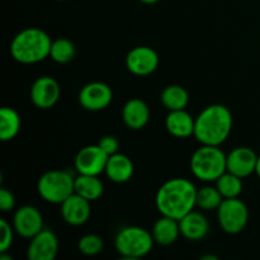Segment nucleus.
<instances>
[{
	"label": "nucleus",
	"instance_id": "nucleus-22",
	"mask_svg": "<svg viewBox=\"0 0 260 260\" xmlns=\"http://www.w3.org/2000/svg\"><path fill=\"white\" fill-rule=\"evenodd\" d=\"M20 129V117L17 111L4 107L0 111V139L2 141H10Z\"/></svg>",
	"mask_w": 260,
	"mask_h": 260
},
{
	"label": "nucleus",
	"instance_id": "nucleus-32",
	"mask_svg": "<svg viewBox=\"0 0 260 260\" xmlns=\"http://www.w3.org/2000/svg\"><path fill=\"white\" fill-rule=\"evenodd\" d=\"M201 259L202 260H218L217 256H215V255H203Z\"/></svg>",
	"mask_w": 260,
	"mask_h": 260
},
{
	"label": "nucleus",
	"instance_id": "nucleus-24",
	"mask_svg": "<svg viewBox=\"0 0 260 260\" xmlns=\"http://www.w3.org/2000/svg\"><path fill=\"white\" fill-rule=\"evenodd\" d=\"M225 198L217 189V187L205 185L197 189V198H196V207L203 211L217 210Z\"/></svg>",
	"mask_w": 260,
	"mask_h": 260
},
{
	"label": "nucleus",
	"instance_id": "nucleus-1",
	"mask_svg": "<svg viewBox=\"0 0 260 260\" xmlns=\"http://www.w3.org/2000/svg\"><path fill=\"white\" fill-rule=\"evenodd\" d=\"M197 188L190 180L174 178L165 182L157 189L155 205L161 216L179 221L196 207Z\"/></svg>",
	"mask_w": 260,
	"mask_h": 260
},
{
	"label": "nucleus",
	"instance_id": "nucleus-21",
	"mask_svg": "<svg viewBox=\"0 0 260 260\" xmlns=\"http://www.w3.org/2000/svg\"><path fill=\"white\" fill-rule=\"evenodd\" d=\"M74 187H75V193L86 198L90 202L101 198L104 192V185L98 178V175L79 174L75 178V185Z\"/></svg>",
	"mask_w": 260,
	"mask_h": 260
},
{
	"label": "nucleus",
	"instance_id": "nucleus-27",
	"mask_svg": "<svg viewBox=\"0 0 260 260\" xmlns=\"http://www.w3.org/2000/svg\"><path fill=\"white\" fill-rule=\"evenodd\" d=\"M104 248L103 239L95 234H89V235H84L83 238L79 239L78 241V249L81 254L88 256L98 255L102 253Z\"/></svg>",
	"mask_w": 260,
	"mask_h": 260
},
{
	"label": "nucleus",
	"instance_id": "nucleus-23",
	"mask_svg": "<svg viewBox=\"0 0 260 260\" xmlns=\"http://www.w3.org/2000/svg\"><path fill=\"white\" fill-rule=\"evenodd\" d=\"M161 103L168 111H179L184 109L189 102V95L188 91L180 85H169L162 90Z\"/></svg>",
	"mask_w": 260,
	"mask_h": 260
},
{
	"label": "nucleus",
	"instance_id": "nucleus-31",
	"mask_svg": "<svg viewBox=\"0 0 260 260\" xmlns=\"http://www.w3.org/2000/svg\"><path fill=\"white\" fill-rule=\"evenodd\" d=\"M256 175L260 178V155L258 156V161H256V168H255Z\"/></svg>",
	"mask_w": 260,
	"mask_h": 260
},
{
	"label": "nucleus",
	"instance_id": "nucleus-34",
	"mask_svg": "<svg viewBox=\"0 0 260 260\" xmlns=\"http://www.w3.org/2000/svg\"><path fill=\"white\" fill-rule=\"evenodd\" d=\"M140 2L145 3V4H155V3H157L159 0H140Z\"/></svg>",
	"mask_w": 260,
	"mask_h": 260
},
{
	"label": "nucleus",
	"instance_id": "nucleus-4",
	"mask_svg": "<svg viewBox=\"0 0 260 260\" xmlns=\"http://www.w3.org/2000/svg\"><path fill=\"white\" fill-rule=\"evenodd\" d=\"M190 172L202 182H216L228 172V155L220 146L202 145L190 157Z\"/></svg>",
	"mask_w": 260,
	"mask_h": 260
},
{
	"label": "nucleus",
	"instance_id": "nucleus-13",
	"mask_svg": "<svg viewBox=\"0 0 260 260\" xmlns=\"http://www.w3.org/2000/svg\"><path fill=\"white\" fill-rule=\"evenodd\" d=\"M58 253V240L50 229L33 236L27 248V258L29 260H53Z\"/></svg>",
	"mask_w": 260,
	"mask_h": 260
},
{
	"label": "nucleus",
	"instance_id": "nucleus-19",
	"mask_svg": "<svg viewBox=\"0 0 260 260\" xmlns=\"http://www.w3.org/2000/svg\"><path fill=\"white\" fill-rule=\"evenodd\" d=\"M134 162L128 156L123 154H116L111 155L108 157L106 167V175L108 177L109 180L114 183H126L134 175Z\"/></svg>",
	"mask_w": 260,
	"mask_h": 260
},
{
	"label": "nucleus",
	"instance_id": "nucleus-15",
	"mask_svg": "<svg viewBox=\"0 0 260 260\" xmlns=\"http://www.w3.org/2000/svg\"><path fill=\"white\" fill-rule=\"evenodd\" d=\"M256 161L258 155L253 149L246 146L236 147L228 155V172L244 179L255 173Z\"/></svg>",
	"mask_w": 260,
	"mask_h": 260
},
{
	"label": "nucleus",
	"instance_id": "nucleus-25",
	"mask_svg": "<svg viewBox=\"0 0 260 260\" xmlns=\"http://www.w3.org/2000/svg\"><path fill=\"white\" fill-rule=\"evenodd\" d=\"M216 187L223 198H236L243 192V178L226 172L216 180Z\"/></svg>",
	"mask_w": 260,
	"mask_h": 260
},
{
	"label": "nucleus",
	"instance_id": "nucleus-17",
	"mask_svg": "<svg viewBox=\"0 0 260 260\" xmlns=\"http://www.w3.org/2000/svg\"><path fill=\"white\" fill-rule=\"evenodd\" d=\"M194 122L196 118H193L185 109L170 111L165 119V127L172 136L187 139L194 134Z\"/></svg>",
	"mask_w": 260,
	"mask_h": 260
},
{
	"label": "nucleus",
	"instance_id": "nucleus-3",
	"mask_svg": "<svg viewBox=\"0 0 260 260\" xmlns=\"http://www.w3.org/2000/svg\"><path fill=\"white\" fill-rule=\"evenodd\" d=\"M52 41L40 28H27L18 33L10 43V53L15 61L24 65L37 63L50 57Z\"/></svg>",
	"mask_w": 260,
	"mask_h": 260
},
{
	"label": "nucleus",
	"instance_id": "nucleus-16",
	"mask_svg": "<svg viewBox=\"0 0 260 260\" xmlns=\"http://www.w3.org/2000/svg\"><path fill=\"white\" fill-rule=\"evenodd\" d=\"M179 228L180 235L184 236L187 240L200 241L207 236L210 231V223L203 213L193 210L180 218Z\"/></svg>",
	"mask_w": 260,
	"mask_h": 260
},
{
	"label": "nucleus",
	"instance_id": "nucleus-12",
	"mask_svg": "<svg viewBox=\"0 0 260 260\" xmlns=\"http://www.w3.org/2000/svg\"><path fill=\"white\" fill-rule=\"evenodd\" d=\"M60 85L51 76H41L30 88V101L37 108H52L60 98Z\"/></svg>",
	"mask_w": 260,
	"mask_h": 260
},
{
	"label": "nucleus",
	"instance_id": "nucleus-18",
	"mask_svg": "<svg viewBox=\"0 0 260 260\" xmlns=\"http://www.w3.org/2000/svg\"><path fill=\"white\" fill-rule=\"evenodd\" d=\"M150 118V109L141 99H129L122 109V119L131 129H141L147 124Z\"/></svg>",
	"mask_w": 260,
	"mask_h": 260
},
{
	"label": "nucleus",
	"instance_id": "nucleus-20",
	"mask_svg": "<svg viewBox=\"0 0 260 260\" xmlns=\"http://www.w3.org/2000/svg\"><path fill=\"white\" fill-rule=\"evenodd\" d=\"M151 234L154 241L159 245H172L180 235L179 221L168 216H161L152 226Z\"/></svg>",
	"mask_w": 260,
	"mask_h": 260
},
{
	"label": "nucleus",
	"instance_id": "nucleus-9",
	"mask_svg": "<svg viewBox=\"0 0 260 260\" xmlns=\"http://www.w3.org/2000/svg\"><path fill=\"white\" fill-rule=\"evenodd\" d=\"M113 99V91L102 81H93L83 86L79 93V103L84 109L98 112L106 109Z\"/></svg>",
	"mask_w": 260,
	"mask_h": 260
},
{
	"label": "nucleus",
	"instance_id": "nucleus-2",
	"mask_svg": "<svg viewBox=\"0 0 260 260\" xmlns=\"http://www.w3.org/2000/svg\"><path fill=\"white\" fill-rule=\"evenodd\" d=\"M233 129V114L222 104L208 106L197 116L193 136L202 145L220 146Z\"/></svg>",
	"mask_w": 260,
	"mask_h": 260
},
{
	"label": "nucleus",
	"instance_id": "nucleus-11",
	"mask_svg": "<svg viewBox=\"0 0 260 260\" xmlns=\"http://www.w3.org/2000/svg\"><path fill=\"white\" fill-rule=\"evenodd\" d=\"M126 66L129 73L137 76H146L154 73L159 66V56L156 51L147 46H139L128 52Z\"/></svg>",
	"mask_w": 260,
	"mask_h": 260
},
{
	"label": "nucleus",
	"instance_id": "nucleus-14",
	"mask_svg": "<svg viewBox=\"0 0 260 260\" xmlns=\"http://www.w3.org/2000/svg\"><path fill=\"white\" fill-rule=\"evenodd\" d=\"M91 215L90 201L74 192L61 203V216L71 226H81L88 222Z\"/></svg>",
	"mask_w": 260,
	"mask_h": 260
},
{
	"label": "nucleus",
	"instance_id": "nucleus-35",
	"mask_svg": "<svg viewBox=\"0 0 260 260\" xmlns=\"http://www.w3.org/2000/svg\"><path fill=\"white\" fill-rule=\"evenodd\" d=\"M57 2H63V0H57Z\"/></svg>",
	"mask_w": 260,
	"mask_h": 260
},
{
	"label": "nucleus",
	"instance_id": "nucleus-5",
	"mask_svg": "<svg viewBox=\"0 0 260 260\" xmlns=\"http://www.w3.org/2000/svg\"><path fill=\"white\" fill-rule=\"evenodd\" d=\"M154 243L152 234L140 226L123 228L114 240L117 253L126 259H139L147 255L152 250Z\"/></svg>",
	"mask_w": 260,
	"mask_h": 260
},
{
	"label": "nucleus",
	"instance_id": "nucleus-10",
	"mask_svg": "<svg viewBox=\"0 0 260 260\" xmlns=\"http://www.w3.org/2000/svg\"><path fill=\"white\" fill-rule=\"evenodd\" d=\"M13 228L22 238L32 239L43 230L42 213L33 206H22L13 216Z\"/></svg>",
	"mask_w": 260,
	"mask_h": 260
},
{
	"label": "nucleus",
	"instance_id": "nucleus-26",
	"mask_svg": "<svg viewBox=\"0 0 260 260\" xmlns=\"http://www.w3.org/2000/svg\"><path fill=\"white\" fill-rule=\"evenodd\" d=\"M75 46L68 38H57L52 41L50 57L57 63H68L75 57Z\"/></svg>",
	"mask_w": 260,
	"mask_h": 260
},
{
	"label": "nucleus",
	"instance_id": "nucleus-28",
	"mask_svg": "<svg viewBox=\"0 0 260 260\" xmlns=\"http://www.w3.org/2000/svg\"><path fill=\"white\" fill-rule=\"evenodd\" d=\"M0 230H2V239H0V253H5L12 246L14 239V228L10 226L7 220H0Z\"/></svg>",
	"mask_w": 260,
	"mask_h": 260
},
{
	"label": "nucleus",
	"instance_id": "nucleus-6",
	"mask_svg": "<svg viewBox=\"0 0 260 260\" xmlns=\"http://www.w3.org/2000/svg\"><path fill=\"white\" fill-rule=\"evenodd\" d=\"M75 178L68 170H50L38 179V194L48 203L61 205L75 192Z\"/></svg>",
	"mask_w": 260,
	"mask_h": 260
},
{
	"label": "nucleus",
	"instance_id": "nucleus-29",
	"mask_svg": "<svg viewBox=\"0 0 260 260\" xmlns=\"http://www.w3.org/2000/svg\"><path fill=\"white\" fill-rule=\"evenodd\" d=\"M15 206V198L10 190L7 188H2L0 189V210L3 212H9L14 208Z\"/></svg>",
	"mask_w": 260,
	"mask_h": 260
},
{
	"label": "nucleus",
	"instance_id": "nucleus-33",
	"mask_svg": "<svg viewBox=\"0 0 260 260\" xmlns=\"http://www.w3.org/2000/svg\"><path fill=\"white\" fill-rule=\"evenodd\" d=\"M0 260H13V258L9 255H5V253H2L0 254Z\"/></svg>",
	"mask_w": 260,
	"mask_h": 260
},
{
	"label": "nucleus",
	"instance_id": "nucleus-30",
	"mask_svg": "<svg viewBox=\"0 0 260 260\" xmlns=\"http://www.w3.org/2000/svg\"><path fill=\"white\" fill-rule=\"evenodd\" d=\"M98 145L103 149V151L106 152V154L109 155V156L116 154V152H118L119 144L118 141H117L116 137L113 136H103L101 140H99Z\"/></svg>",
	"mask_w": 260,
	"mask_h": 260
},
{
	"label": "nucleus",
	"instance_id": "nucleus-7",
	"mask_svg": "<svg viewBox=\"0 0 260 260\" xmlns=\"http://www.w3.org/2000/svg\"><path fill=\"white\" fill-rule=\"evenodd\" d=\"M217 220L226 234L236 235L248 225L249 210L239 197L225 198L217 208Z\"/></svg>",
	"mask_w": 260,
	"mask_h": 260
},
{
	"label": "nucleus",
	"instance_id": "nucleus-8",
	"mask_svg": "<svg viewBox=\"0 0 260 260\" xmlns=\"http://www.w3.org/2000/svg\"><path fill=\"white\" fill-rule=\"evenodd\" d=\"M108 157L99 145H89L76 154L74 167L79 174L99 175L106 172Z\"/></svg>",
	"mask_w": 260,
	"mask_h": 260
}]
</instances>
